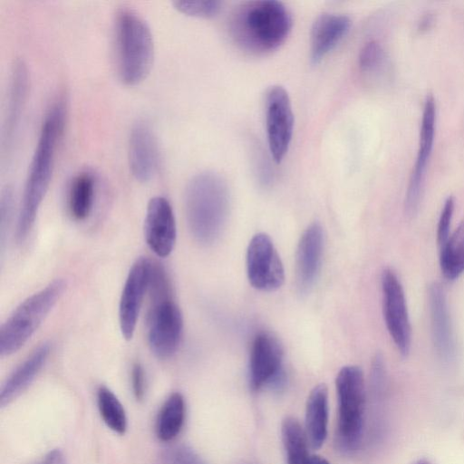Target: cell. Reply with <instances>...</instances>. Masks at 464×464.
Wrapping results in <instances>:
<instances>
[{
	"label": "cell",
	"mask_w": 464,
	"mask_h": 464,
	"mask_svg": "<svg viewBox=\"0 0 464 464\" xmlns=\"http://www.w3.org/2000/svg\"><path fill=\"white\" fill-rule=\"evenodd\" d=\"M428 298L434 346L442 359L450 360L454 353V340L445 294L440 284L430 285Z\"/></svg>",
	"instance_id": "18"
},
{
	"label": "cell",
	"mask_w": 464,
	"mask_h": 464,
	"mask_svg": "<svg viewBox=\"0 0 464 464\" xmlns=\"http://www.w3.org/2000/svg\"><path fill=\"white\" fill-rule=\"evenodd\" d=\"M287 464H308V439L305 430L293 417L285 418L281 427Z\"/></svg>",
	"instance_id": "24"
},
{
	"label": "cell",
	"mask_w": 464,
	"mask_h": 464,
	"mask_svg": "<svg viewBox=\"0 0 464 464\" xmlns=\"http://www.w3.org/2000/svg\"><path fill=\"white\" fill-rule=\"evenodd\" d=\"M440 266L449 280L458 278L464 272V221L440 246Z\"/></svg>",
	"instance_id": "25"
},
{
	"label": "cell",
	"mask_w": 464,
	"mask_h": 464,
	"mask_svg": "<svg viewBox=\"0 0 464 464\" xmlns=\"http://www.w3.org/2000/svg\"><path fill=\"white\" fill-rule=\"evenodd\" d=\"M294 121L287 91L281 85L271 86L266 95V128L269 150L276 163H280L288 151Z\"/></svg>",
	"instance_id": "8"
},
{
	"label": "cell",
	"mask_w": 464,
	"mask_h": 464,
	"mask_svg": "<svg viewBox=\"0 0 464 464\" xmlns=\"http://www.w3.org/2000/svg\"><path fill=\"white\" fill-rule=\"evenodd\" d=\"M130 379L134 398L140 401L146 395L147 384L145 371L140 362H135L132 365Z\"/></svg>",
	"instance_id": "31"
},
{
	"label": "cell",
	"mask_w": 464,
	"mask_h": 464,
	"mask_svg": "<svg viewBox=\"0 0 464 464\" xmlns=\"http://www.w3.org/2000/svg\"><path fill=\"white\" fill-rule=\"evenodd\" d=\"M433 23L434 15L430 13H427L419 21L417 29L420 33H425L431 28Z\"/></svg>",
	"instance_id": "33"
},
{
	"label": "cell",
	"mask_w": 464,
	"mask_h": 464,
	"mask_svg": "<svg viewBox=\"0 0 464 464\" xmlns=\"http://www.w3.org/2000/svg\"><path fill=\"white\" fill-rule=\"evenodd\" d=\"M152 262L147 257L138 258L131 266L125 280L119 304V324L124 339H132L140 307L148 292Z\"/></svg>",
	"instance_id": "13"
},
{
	"label": "cell",
	"mask_w": 464,
	"mask_h": 464,
	"mask_svg": "<svg viewBox=\"0 0 464 464\" xmlns=\"http://www.w3.org/2000/svg\"><path fill=\"white\" fill-rule=\"evenodd\" d=\"M351 20L344 14L323 13L313 23L310 33V57L320 63L346 35Z\"/></svg>",
	"instance_id": "17"
},
{
	"label": "cell",
	"mask_w": 464,
	"mask_h": 464,
	"mask_svg": "<svg viewBox=\"0 0 464 464\" xmlns=\"http://www.w3.org/2000/svg\"><path fill=\"white\" fill-rule=\"evenodd\" d=\"M186 415L182 394L171 393L161 406L156 420V435L161 441H170L180 432Z\"/></svg>",
	"instance_id": "23"
},
{
	"label": "cell",
	"mask_w": 464,
	"mask_h": 464,
	"mask_svg": "<svg viewBox=\"0 0 464 464\" xmlns=\"http://www.w3.org/2000/svg\"><path fill=\"white\" fill-rule=\"evenodd\" d=\"M385 53L377 41L366 43L361 49L358 64L362 72L371 73L378 71L383 64Z\"/></svg>",
	"instance_id": "28"
},
{
	"label": "cell",
	"mask_w": 464,
	"mask_h": 464,
	"mask_svg": "<svg viewBox=\"0 0 464 464\" xmlns=\"http://www.w3.org/2000/svg\"><path fill=\"white\" fill-rule=\"evenodd\" d=\"M416 464H430V462L428 460L422 459V460L418 461Z\"/></svg>",
	"instance_id": "35"
},
{
	"label": "cell",
	"mask_w": 464,
	"mask_h": 464,
	"mask_svg": "<svg viewBox=\"0 0 464 464\" xmlns=\"http://www.w3.org/2000/svg\"><path fill=\"white\" fill-rule=\"evenodd\" d=\"M50 352V343H43L14 369L1 388V407L8 405L33 382L45 364Z\"/></svg>",
	"instance_id": "19"
},
{
	"label": "cell",
	"mask_w": 464,
	"mask_h": 464,
	"mask_svg": "<svg viewBox=\"0 0 464 464\" xmlns=\"http://www.w3.org/2000/svg\"><path fill=\"white\" fill-rule=\"evenodd\" d=\"M29 78L25 63L16 60L13 65L10 90L7 104V113L4 129V146H8L18 128L21 116L25 105L28 92Z\"/></svg>",
	"instance_id": "20"
},
{
	"label": "cell",
	"mask_w": 464,
	"mask_h": 464,
	"mask_svg": "<svg viewBox=\"0 0 464 464\" xmlns=\"http://www.w3.org/2000/svg\"><path fill=\"white\" fill-rule=\"evenodd\" d=\"M114 44L120 80L129 86L139 84L151 69L154 43L150 26L133 9L123 6L117 10Z\"/></svg>",
	"instance_id": "4"
},
{
	"label": "cell",
	"mask_w": 464,
	"mask_h": 464,
	"mask_svg": "<svg viewBox=\"0 0 464 464\" xmlns=\"http://www.w3.org/2000/svg\"><path fill=\"white\" fill-rule=\"evenodd\" d=\"M144 237L150 249L159 257L172 252L177 237L176 220L169 201L161 196L150 199L144 220Z\"/></svg>",
	"instance_id": "14"
},
{
	"label": "cell",
	"mask_w": 464,
	"mask_h": 464,
	"mask_svg": "<svg viewBox=\"0 0 464 464\" xmlns=\"http://www.w3.org/2000/svg\"><path fill=\"white\" fill-rule=\"evenodd\" d=\"M382 309L388 332L398 351L407 356L411 341V328L402 285L390 268L382 275Z\"/></svg>",
	"instance_id": "11"
},
{
	"label": "cell",
	"mask_w": 464,
	"mask_h": 464,
	"mask_svg": "<svg viewBox=\"0 0 464 464\" xmlns=\"http://www.w3.org/2000/svg\"><path fill=\"white\" fill-rule=\"evenodd\" d=\"M128 154L132 176L140 182L150 180L157 169L159 150L155 135L145 121H139L132 126Z\"/></svg>",
	"instance_id": "15"
},
{
	"label": "cell",
	"mask_w": 464,
	"mask_h": 464,
	"mask_svg": "<svg viewBox=\"0 0 464 464\" xmlns=\"http://www.w3.org/2000/svg\"><path fill=\"white\" fill-rule=\"evenodd\" d=\"M66 289V282L57 278L24 299L2 324L0 355L17 353L33 336Z\"/></svg>",
	"instance_id": "5"
},
{
	"label": "cell",
	"mask_w": 464,
	"mask_h": 464,
	"mask_svg": "<svg viewBox=\"0 0 464 464\" xmlns=\"http://www.w3.org/2000/svg\"><path fill=\"white\" fill-rule=\"evenodd\" d=\"M436 123V102L431 94L427 95L420 130L419 149L413 166L404 201L405 213L414 216L421 200L424 181L434 142Z\"/></svg>",
	"instance_id": "12"
},
{
	"label": "cell",
	"mask_w": 464,
	"mask_h": 464,
	"mask_svg": "<svg viewBox=\"0 0 464 464\" xmlns=\"http://www.w3.org/2000/svg\"><path fill=\"white\" fill-rule=\"evenodd\" d=\"M37 464H66L63 452L54 449L47 452Z\"/></svg>",
	"instance_id": "32"
},
{
	"label": "cell",
	"mask_w": 464,
	"mask_h": 464,
	"mask_svg": "<svg viewBox=\"0 0 464 464\" xmlns=\"http://www.w3.org/2000/svg\"><path fill=\"white\" fill-rule=\"evenodd\" d=\"M324 234L319 223L311 224L299 240L295 255L296 284L301 293L314 285L321 266Z\"/></svg>",
	"instance_id": "16"
},
{
	"label": "cell",
	"mask_w": 464,
	"mask_h": 464,
	"mask_svg": "<svg viewBox=\"0 0 464 464\" xmlns=\"http://www.w3.org/2000/svg\"><path fill=\"white\" fill-rule=\"evenodd\" d=\"M283 350L278 340L268 333L256 335L249 358V383L256 391L265 386L275 390L285 384Z\"/></svg>",
	"instance_id": "9"
},
{
	"label": "cell",
	"mask_w": 464,
	"mask_h": 464,
	"mask_svg": "<svg viewBox=\"0 0 464 464\" xmlns=\"http://www.w3.org/2000/svg\"><path fill=\"white\" fill-rule=\"evenodd\" d=\"M164 464H206L203 459L189 446L177 445L166 450Z\"/></svg>",
	"instance_id": "29"
},
{
	"label": "cell",
	"mask_w": 464,
	"mask_h": 464,
	"mask_svg": "<svg viewBox=\"0 0 464 464\" xmlns=\"http://www.w3.org/2000/svg\"><path fill=\"white\" fill-rule=\"evenodd\" d=\"M183 332L181 312L171 295L150 300L148 314V342L160 359H168L179 349Z\"/></svg>",
	"instance_id": "7"
},
{
	"label": "cell",
	"mask_w": 464,
	"mask_h": 464,
	"mask_svg": "<svg viewBox=\"0 0 464 464\" xmlns=\"http://www.w3.org/2000/svg\"><path fill=\"white\" fill-rule=\"evenodd\" d=\"M173 5L187 15L210 18L219 12L222 3L213 0H179L174 1Z\"/></svg>",
	"instance_id": "27"
},
{
	"label": "cell",
	"mask_w": 464,
	"mask_h": 464,
	"mask_svg": "<svg viewBox=\"0 0 464 464\" xmlns=\"http://www.w3.org/2000/svg\"><path fill=\"white\" fill-rule=\"evenodd\" d=\"M188 225L200 244L213 243L220 235L229 208V192L226 181L210 171L194 176L185 193Z\"/></svg>",
	"instance_id": "3"
},
{
	"label": "cell",
	"mask_w": 464,
	"mask_h": 464,
	"mask_svg": "<svg viewBox=\"0 0 464 464\" xmlns=\"http://www.w3.org/2000/svg\"><path fill=\"white\" fill-rule=\"evenodd\" d=\"M97 405L100 415L106 426L122 435L128 427L126 411L118 397L106 386L97 391Z\"/></svg>",
	"instance_id": "26"
},
{
	"label": "cell",
	"mask_w": 464,
	"mask_h": 464,
	"mask_svg": "<svg viewBox=\"0 0 464 464\" xmlns=\"http://www.w3.org/2000/svg\"><path fill=\"white\" fill-rule=\"evenodd\" d=\"M454 198L450 196L444 202L437 227V241L440 246L444 245L450 237V222L454 211Z\"/></svg>",
	"instance_id": "30"
},
{
	"label": "cell",
	"mask_w": 464,
	"mask_h": 464,
	"mask_svg": "<svg viewBox=\"0 0 464 464\" xmlns=\"http://www.w3.org/2000/svg\"><path fill=\"white\" fill-rule=\"evenodd\" d=\"M308 464H331L327 459L318 455H314L310 457Z\"/></svg>",
	"instance_id": "34"
},
{
	"label": "cell",
	"mask_w": 464,
	"mask_h": 464,
	"mask_svg": "<svg viewBox=\"0 0 464 464\" xmlns=\"http://www.w3.org/2000/svg\"><path fill=\"white\" fill-rule=\"evenodd\" d=\"M246 273L251 285L260 291H275L283 285V264L268 235L258 233L251 238L246 250Z\"/></svg>",
	"instance_id": "10"
},
{
	"label": "cell",
	"mask_w": 464,
	"mask_h": 464,
	"mask_svg": "<svg viewBox=\"0 0 464 464\" xmlns=\"http://www.w3.org/2000/svg\"><path fill=\"white\" fill-rule=\"evenodd\" d=\"M65 115L64 100L59 98L49 109L43 121L24 188L16 227L18 243L27 239L49 188L56 149L64 128Z\"/></svg>",
	"instance_id": "1"
},
{
	"label": "cell",
	"mask_w": 464,
	"mask_h": 464,
	"mask_svg": "<svg viewBox=\"0 0 464 464\" xmlns=\"http://www.w3.org/2000/svg\"><path fill=\"white\" fill-rule=\"evenodd\" d=\"M95 196V179L92 173L82 171L72 179L68 193V209L77 221L85 220L92 212Z\"/></svg>",
	"instance_id": "22"
},
{
	"label": "cell",
	"mask_w": 464,
	"mask_h": 464,
	"mask_svg": "<svg viewBox=\"0 0 464 464\" xmlns=\"http://www.w3.org/2000/svg\"><path fill=\"white\" fill-rule=\"evenodd\" d=\"M328 391L324 384L315 386L310 392L305 410V432L313 449H319L327 437Z\"/></svg>",
	"instance_id": "21"
},
{
	"label": "cell",
	"mask_w": 464,
	"mask_h": 464,
	"mask_svg": "<svg viewBox=\"0 0 464 464\" xmlns=\"http://www.w3.org/2000/svg\"><path fill=\"white\" fill-rule=\"evenodd\" d=\"M338 398L337 443L346 453L355 451L362 441L364 424L365 388L362 370L343 367L335 380Z\"/></svg>",
	"instance_id": "6"
},
{
	"label": "cell",
	"mask_w": 464,
	"mask_h": 464,
	"mask_svg": "<svg viewBox=\"0 0 464 464\" xmlns=\"http://www.w3.org/2000/svg\"><path fill=\"white\" fill-rule=\"evenodd\" d=\"M285 5L275 0L247 1L238 5L229 17V33L236 44L251 54L261 55L277 49L292 28Z\"/></svg>",
	"instance_id": "2"
}]
</instances>
